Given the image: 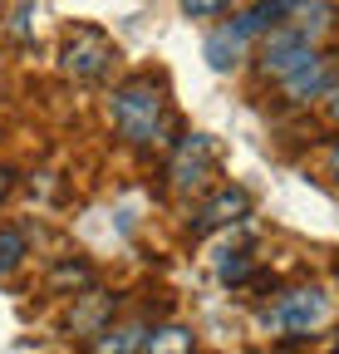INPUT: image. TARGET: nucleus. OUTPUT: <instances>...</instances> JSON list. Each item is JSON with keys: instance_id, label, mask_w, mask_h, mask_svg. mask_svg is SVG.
<instances>
[{"instance_id": "1", "label": "nucleus", "mask_w": 339, "mask_h": 354, "mask_svg": "<svg viewBox=\"0 0 339 354\" xmlns=\"http://www.w3.org/2000/svg\"><path fill=\"white\" fill-rule=\"evenodd\" d=\"M108 113H113V128L123 143L133 148H148L162 138V118H167V84L157 74H128L113 99H108Z\"/></svg>"}, {"instance_id": "2", "label": "nucleus", "mask_w": 339, "mask_h": 354, "mask_svg": "<svg viewBox=\"0 0 339 354\" xmlns=\"http://www.w3.org/2000/svg\"><path fill=\"white\" fill-rule=\"evenodd\" d=\"M113 59H118V50H113V39H108L99 25H79V30L64 39V50H59L64 74H74V79H84V84H99V79L113 69Z\"/></svg>"}, {"instance_id": "3", "label": "nucleus", "mask_w": 339, "mask_h": 354, "mask_svg": "<svg viewBox=\"0 0 339 354\" xmlns=\"http://www.w3.org/2000/svg\"><path fill=\"white\" fill-rule=\"evenodd\" d=\"M329 320V295L320 286H300V290H285L271 310H266V325L290 330V335H310Z\"/></svg>"}, {"instance_id": "4", "label": "nucleus", "mask_w": 339, "mask_h": 354, "mask_svg": "<svg viewBox=\"0 0 339 354\" xmlns=\"http://www.w3.org/2000/svg\"><path fill=\"white\" fill-rule=\"evenodd\" d=\"M217 162H222L217 143H211L206 133H192V138L177 143L173 162H167V183H173V192H197V187H206V177L217 172Z\"/></svg>"}, {"instance_id": "5", "label": "nucleus", "mask_w": 339, "mask_h": 354, "mask_svg": "<svg viewBox=\"0 0 339 354\" xmlns=\"http://www.w3.org/2000/svg\"><path fill=\"white\" fill-rule=\"evenodd\" d=\"M251 216V192L246 187H217L202 207H197V221H192V236H206L217 227H231V221Z\"/></svg>"}, {"instance_id": "6", "label": "nucleus", "mask_w": 339, "mask_h": 354, "mask_svg": "<svg viewBox=\"0 0 339 354\" xmlns=\"http://www.w3.org/2000/svg\"><path fill=\"white\" fill-rule=\"evenodd\" d=\"M280 88H285V99L290 104H310V99H325L329 88H334V74H329V59L325 55H315L310 64H300L290 79H280Z\"/></svg>"}, {"instance_id": "7", "label": "nucleus", "mask_w": 339, "mask_h": 354, "mask_svg": "<svg viewBox=\"0 0 339 354\" xmlns=\"http://www.w3.org/2000/svg\"><path fill=\"white\" fill-rule=\"evenodd\" d=\"M143 339H148V325H108L99 339H89L94 354H143Z\"/></svg>"}, {"instance_id": "8", "label": "nucleus", "mask_w": 339, "mask_h": 354, "mask_svg": "<svg viewBox=\"0 0 339 354\" xmlns=\"http://www.w3.org/2000/svg\"><path fill=\"white\" fill-rule=\"evenodd\" d=\"M192 330L187 325H162V330H148L143 339V354H192Z\"/></svg>"}, {"instance_id": "9", "label": "nucleus", "mask_w": 339, "mask_h": 354, "mask_svg": "<svg viewBox=\"0 0 339 354\" xmlns=\"http://www.w3.org/2000/svg\"><path fill=\"white\" fill-rule=\"evenodd\" d=\"M241 55H246V39H236L231 25H222L217 35L206 39V59H211V69H231V64H241Z\"/></svg>"}, {"instance_id": "10", "label": "nucleus", "mask_w": 339, "mask_h": 354, "mask_svg": "<svg viewBox=\"0 0 339 354\" xmlns=\"http://www.w3.org/2000/svg\"><path fill=\"white\" fill-rule=\"evenodd\" d=\"M25 256H30V236L20 227H0V281H6Z\"/></svg>"}, {"instance_id": "11", "label": "nucleus", "mask_w": 339, "mask_h": 354, "mask_svg": "<svg viewBox=\"0 0 339 354\" xmlns=\"http://www.w3.org/2000/svg\"><path fill=\"white\" fill-rule=\"evenodd\" d=\"M50 286L55 290H89L94 286V271L84 261H59L55 271H50Z\"/></svg>"}, {"instance_id": "12", "label": "nucleus", "mask_w": 339, "mask_h": 354, "mask_svg": "<svg viewBox=\"0 0 339 354\" xmlns=\"http://www.w3.org/2000/svg\"><path fill=\"white\" fill-rule=\"evenodd\" d=\"M177 6H182L192 20H206V15H222V10H231L236 0H177Z\"/></svg>"}, {"instance_id": "13", "label": "nucleus", "mask_w": 339, "mask_h": 354, "mask_svg": "<svg viewBox=\"0 0 339 354\" xmlns=\"http://www.w3.org/2000/svg\"><path fill=\"white\" fill-rule=\"evenodd\" d=\"M325 113H329V123H339V84L325 94Z\"/></svg>"}, {"instance_id": "14", "label": "nucleus", "mask_w": 339, "mask_h": 354, "mask_svg": "<svg viewBox=\"0 0 339 354\" xmlns=\"http://www.w3.org/2000/svg\"><path fill=\"white\" fill-rule=\"evenodd\" d=\"M6 192H10V167L0 162V202H6Z\"/></svg>"}, {"instance_id": "15", "label": "nucleus", "mask_w": 339, "mask_h": 354, "mask_svg": "<svg viewBox=\"0 0 339 354\" xmlns=\"http://www.w3.org/2000/svg\"><path fill=\"white\" fill-rule=\"evenodd\" d=\"M329 172H334V177H339V143H334V148H329Z\"/></svg>"}]
</instances>
